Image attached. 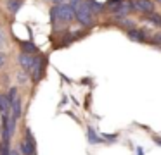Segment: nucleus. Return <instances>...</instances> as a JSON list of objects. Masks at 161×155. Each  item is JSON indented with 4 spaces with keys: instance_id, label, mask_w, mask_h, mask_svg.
I'll return each mask as SVG.
<instances>
[{
    "instance_id": "1a4fd4ad",
    "label": "nucleus",
    "mask_w": 161,
    "mask_h": 155,
    "mask_svg": "<svg viewBox=\"0 0 161 155\" xmlns=\"http://www.w3.org/2000/svg\"><path fill=\"white\" fill-rule=\"evenodd\" d=\"M19 45H21V52H23V54L35 55L36 52H38V48H36V45L33 43V41H19Z\"/></svg>"
},
{
    "instance_id": "4be33fe9",
    "label": "nucleus",
    "mask_w": 161,
    "mask_h": 155,
    "mask_svg": "<svg viewBox=\"0 0 161 155\" xmlns=\"http://www.w3.org/2000/svg\"><path fill=\"white\" fill-rule=\"evenodd\" d=\"M11 155H21V152L18 148H11Z\"/></svg>"
},
{
    "instance_id": "f8f14e48",
    "label": "nucleus",
    "mask_w": 161,
    "mask_h": 155,
    "mask_svg": "<svg viewBox=\"0 0 161 155\" xmlns=\"http://www.w3.org/2000/svg\"><path fill=\"white\" fill-rule=\"evenodd\" d=\"M87 138H88V143H90V145H99V143H104V141H102V138H101V134H97V133H95V129H94V127H88V129H87Z\"/></svg>"
},
{
    "instance_id": "423d86ee",
    "label": "nucleus",
    "mask_w": 161,
    "mask_h": 155,
    "mask_svg": "<svg viewBox=\"0 0 161 155\" xmlns=\"http://www.w3.org/2000/svg\"><path fill=\"white\" fill-rule=\"evenodd\" d=\"M35 60H36L35 55L23 54V52L18 55V62H19V65H21L23 71H26V72H30V71L33 69V65H35Z\"/></svg>"
},
{
    "instance_id": "dca6fc26",
    "label": "nucleus",
    "mask_w": 161,
    "mask_h": 155,
    "mask_svg": "<svg viewBox=\"0 0 161 155\" xmlns=\"http://www.w3.org/2000/svg\"><path fill=\"white\" fill-rule=\"evenodd\" d=\"M149 43H151V45H161V33L153 34V38L149 40Z\"/></svg>"
},
{
    "instance_id": "9b49d317",
    "label": "nucleus",
    "mask_w": 161,
    "mask_h": 155,
    "mask_svg": "<svg viewBox=\"0 0 161 155\" xmlns=\"http://www.w3.org/2000/svg\"><path fill=\"white\" fill-rule=\"evenodd\" d=\"M85 2H87L88 9H90L94 14H101V12H104V10H106V5H104V3H101V2H97V0H85Z\"/></svg>"
},
{
    "instance_id": "a211bd4d",
    "label": "nucleus",
    "mask_w": 161,
    "mask_h": 155,
    "mask_svg": "<svg viewBox=\"0 0 161 155\" xmlns=\"http://www.w3.org/2000/svg\"><path fill=\"white\" fill-rule=\"evenodd\" d=\"M18 79H19L21 83H26V81L30 79V74H28L26 71H23V72H19V74H18Z\"/></svg>"
},
{
    "instance_id": "5701e85b",
    "label": "nucleus",
    "mask_w": 161,
    "mask_h": 155,
    "mask_svg": "<svg viewBox=\"0 0 161 155\" xmlns=\"http://www.w3.org/2000/svg\"><path fill=\"white\" fill-rule=\"evenodd\" d=\"M135 152H137V155H144V148L142 147H137Z\"/></svg>"
},
{
    "instance_id": "20e7f679",
    "label": "nucleus",
    "mask_w": 161,
    "mask_h": 155,
    "mask_svg": "<svg viewBox=\"0 0 161 155\" xmlns=\"http://www.w3.org/2000/svg\"><path fill=\"white\" fill-rule=\"evenodd\" d=\"M133 2V10L140 14H151V12H156V5H154L153 0H132Z\"/></svg>"
},
{
    "instance_id": "f257e3e1",
    "label": "nucleus",
    "mask_w": 161,
    "mask_h": 155,
    "mask_svg": "<svg viewBox=\"0 0 161 155\" xmlns=\"http://www.w3.org/2000/svg\"><path fill=\"white\" fill-rule=\"evenodd\" d=\"M52 23H71L75 21V2L73 3H57L50 9Z\"/></svg>"
},
{
    "instance_id": "aec40b11",
    "label": "nucleus",
    "mask_w": 161,
    "mask_h": 155,
    "mask_svg": "<svg viewBox=\"0 0 161 155\" xmlns=\"http://www.w3.org/2000/svg\"><path fill=\"white\" fill-rule=\"evenodd\" d=\"M5 62H7V57H5V54H4V52H0V67H4V65H5Z\"/></svg>"
},
{
    "instance_id": "9d476101",
    "label": "nucleus",
    "mask_w": 161,
    "mask_h": 155,
    "mask_svg": "<svg viewBox=\"0 0 161 155\" xmlns=\"http://www.w3.org/2000/svg\"><path fill=\"white\" fill-rule=\"evenodd\" d=\"M144 21H147L149 24H153V26H156V28H161V14H158V12L146 14V16H144Z\"/></svg>"
},
{
    "instance_id": "6ab92c4d",
    "label": "nucleus",
    "mask_w": 161,
    "mask_h": 155,
    "mask_svg": "<svg viewBox=\"0 0 161 155\" xmlns=\"http://www.w3.org/2000/svg\"><path fill=\"white\" fill-rule=\"evenodd\" d=\"M50 2L54 5H57V3H73V2H78V0H50Z\"/></svg>"
},
{
    "instance_id": "f3484780",
    "label": "nucleus",
    "mask_w": 161,
    "mask_h": 155,
    "mask_svg": "<svg viewBox=\"0 0 161 155\" xmlns=\"http://www.w3.org/2000/svg\"><path fill=\"white\" fill-rule=\"evenodd\" d=\"M0 155H11V147L4 145L2 141H0Z\"/></svg>"
},
{
    "instance_id": "6e6552de",
    "label": "nucleus",
    "mask_w": 161,
    "mask_h": 155,
    "mask_svg": "<svg viewBox=\"0 0 161 155\" xmlns=\"http://www.w3.org/2000/svg\"><path fill=\"white\" fill-rule=\"evenodd\" d=\"M21 114H23V103H21V98H14V102L11 103V116L14 117L16 121L21 119Z\"/></svg>"
},
{
    "instance_id": "b1692460",
    "label": "nucleus",
    "mask_w": 161,
    "mask_h": 155,
    "mask_svg": "<svg viewBox=\"0 0 161 155\" xmlns=\"http://www.w3.org/2000/svg\"><path fill=\"white\" fill-rule=\"evenodd\" d=\"M4 45H5V41L2 40V38H0V50H2V48H4Z\"/></svg>"
},
{
    "instance_id": "f03ea898",
    "label": "nucleus",
    "mask_w": 161,
    "mask_h": 155,
    "mask_svg": "<svg viewBox=\"0 0 161 155\" xmlns=\"http://www.w3.org/2000/svg\"><path fill=\"white\" fill-rule=\"evenodd\" d=\"M75 19H76L83 28H92L95 24V14L88 9L85 0L75 2Z\"/></svg>"
},
{
    "instance_id": "ddd939ff",
    "label": "nucleus",
    "mask_w": 161,
    "mask_h": 155,
    "mask_svg": "<svg viewBox=\"0 0 161 155\" xmlns=\"http://www.w3.org/2000/svg\"><path fill=\"white\" fill-rule=\"evenodd\" d=\"M5 5H7V10L11 14H16L19 9H21L23 2H21V0H7V3H5Z\"/></svg>"
},
{
    "instance_id": "a878e982",
    "label": "nucleus",
    "mask_w": 161,
    "mask_h": 155,
    "mask_svg": "<svg viewBox=\"0 0 161 155\" xmlns=\"http://www.w3.org/2000/svg\"><path fill=\"white\" fill-rule=\"evenodd\" d=\"M156 2H158V3H161V0H156Z\"/></svg>"
},
{
    "instance_id": "39448f33",
    "label": "nucleus",
    "mask_w": 161,
    "mask_h": 155,
    "mask_svg": "<svg viewBox=\"0 0 161 155\" xmlns=\"http://www.w3.org/2000/svg\"><path fill=\"white\" fill-rule=\"evenodd\" d=\"M126 36L130 38L132 41H137V43H149V38H147V31L146 29H128L126 31Z\"/></svg>"
},
{
    "instance_id": "412c9836",
    "label": "nucleus",
    "mask_w": 161,
    "mask_h": 155,
    "mask_svg": "<svg viewBox=\"0 0 161 155\" xmlns=\"http://www.w3.org/2000/svg\"><path fill=\"white\" fill-rule=\"evenodd\" d=\"M153 140L156 141V145H159V147H161V136H156V134H154V136H153Z\"/></svg>"
},
{
    "instance_id": "7ed1b4c3",
    "label": "nucleus",
    "mask_w": 161,
    "mask_h": 155,
    "mask_svg": "<svg viewBox=\"0 0 161 155\" xmlns=\"http://www.w3.org/2000/svg\"><path fill=\"white\" fill-rule=\"evenodd\" d=\"M45 65H47V57H43V55H36L35 65H33V69L28 72L30 78H31V81L35 83V85H38L40 79L43 78V72H45Z\"/></svg>"
},
{
    "instance_id": "0eeeda50",
    "label": "nucleus",
    "mask_w": 161,
    "mask_h": 155,
    "mask_svg": "<svg viewBox=\"0 0 161 155\" xmlns=\"http://www.w3.org/2000/svg\"><path fill=\"white\" fill-rule=\"evenodd\" d=\"M19 152H21L23 155H36L38 153V152H36V145L30 143V141H26V140L19 141Z\"/></svg>"
},
{
    "instance_id": "4468645a",
    "label": "nucleus",
    "mask_w": 161,
    "mask_h": 155,
    "mask_svg": "<svg viewBox=\"0 0 161 155\" xmlns=\"http://www.w3.org/2000/svg\"><path fill=\"white\" fill-rule=\"evenodd\" d=\"M5 96H7L9 103H12V102H14V98H18V96H19L18 95V88H16V86H11V88H9V93Z\"/></svg>"
},
{
    "instance_id": "2eb2a0df",
    "label": "nucleus",
    "mask_w": 161,
    "mask_h": 155,
    "mask_svg": "<svg viewBox=\"0 0 161 155\" xmlns=\"http://www.w3.org/2000/svg\"><path fill=\"white\" fill-rule=\"evenodd\" d=\"M101 138H102V141H113V143H114L116 140H118V134H108V133H102L101 134Z\"/></svg>"
},
{
    "instance_id": "393cba45",
    "label": "nucleus",
    "mask_w": 161,
    "mask_h": 155,
    "mask_svg": "<svg viewBox=\"0 0 161 155\" xmlns=\"http://www.w3.org/2000/svg\"><path fill=\"white\" fill-rule=\"evenodd\" d=\"M2 112H4V109H2V105H0V114H2Z\"/></svg>"
}]
</instances>
